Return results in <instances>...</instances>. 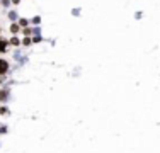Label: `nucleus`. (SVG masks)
I'll list each match as a JSON object with an SVG mask.
<instances>
[{
    "instance_id": "f257e3e1",
    "label": "nucleus",
    "mask_w": 160,
    "mask_h": 153,
    "mask_svg": "<svg viewBox=\"0 0 160 153\" xmlns=\"http://www.w3.org/2000/svg\"><path fill=\"white\" fill-rule=\"evenodd\" d=\"M7 70H9V63L5 60H0V75H4Z\"/></svg>"
},
{
    "instance_id": "0eeeda50",
    "label": "nucleus",
    "mask_w": 160,
    "mask_h": 153,
    "mask_svg": "<svg viewBox=\"0 0 160 153\" xmlns=\"http://www.w3.org/2000/svg\"><path fill=\"white\" fill-rule=\"evenodd\" d=\"M41 39H43V37H41L39 34H36V37H33V41H34V43H39Z\"/></svg>"
},
{
    "instance_id": "9b49d317",
    "label": "nucleus",
    "mask_w": 160,
    "mask_h": 153,
    "mask_svg": "<svg viewBox=\"0 0 160 153\" xmlns=\"http://www.w3.org/2000/svg\"><path fill=\"white\" fill-rule=\"evenodd\" d=\"M22 43H24V44H26V46H27V44H31V39H27V37H26V39H24V41H22Z\"/></svg>"
},
{
    "instance_id": "f8f14e48",
    "label": "nucleus",
    "mask_w": 160,
    "mask_h": 153,
    "mask_svg": "<svg viewBox=\"0 0 160 153\" xmlns=\"http://www.w3.org/2000/svg\"><path fill=\"white\" fill-rule=\"evenodd\" d=\"M12 2H14V4H19V2H21V0H12Z\"/></svg>"
},
{
    "instance_id": "39448f33",
    "label": "nucleus",
    "mask_w": 160,
    "mask_h": 153,
    "mask_svg": "<svg viewBox=\"0 0 160 153\" xmlns=\"http://www.w3.org/2000/svg\"><path fill=\"white\" fill-rule=\"evenodd\" d=\"M9 19H12V21H14V19H17V14H15V12H9Z\"/></svg>"
},
{
    "instance_id": "9d476101",
    "label": "nucleus",
    "mask_w": 160,
    "mask_h": 153,
    "mask_svg": "<svg viewBox=\"0 0 160 153\" xmlns=\"http://www.w3.org/2000/svg\"><path fill=\"white\" fill-rule=\"evenodd\" d=\"M33 22H34V24H39L41 19H39V17H34V19H33Z\"/></svg>"
},
{
    "instance_id": "f03ea898",
    "label": "nucleus",
    "mask_w": 160,
    "mask_h": 153,
    "mask_svg": "<svg viewBox=\"0 0 160 153\" xmlns=\"http://www.w3.org/2000/svg\"><path fill=\"white\" fill-rule=\"evenodd\" d=\"M9 97V90H2L0 92V100H5Z\"/></svg>"
},
{
    "instance_id": "423d86ee",
    "label": "nucleus",
    "mask_w": 160,
    "mask_h": 153,
    "mask_svg": "<svg viewBox=\"0 0 160 153\" xmlns=\"http://www.w3.org/2000/svg\"><path fill=\"white\" fill-rule=\"evenodd\" d=\"M10 31H12V33H17V31H19V26L12 24V26H10Z\"/></svg>"
},
{
    "instance_id": "6e6552de",
    "label": "nucleus",
    "mask_w": 160,
    "mask_h": 153,
    "mask_svg": "<svg viewBox=\"0 0 160 153\" xmlns=\"http://www.w3.org/2000/svg\"><path fill=\"white\" fill-rule=\"evenodd\" d=\"M5 133H7V128L2 126V128H0V135H5Z\"/></svg>"
},
{
    "instance_id": "7ed1b4c3",
    "label": "nucleus",
    "mask_w": 160,
    "mask_h": 153,
    "mask_svg": "<svg viewBox=\"0 0 160 153\" xmlns=\"http://www.w3.org/2000/svg\"><path fill=\"white\" fill-rule=\"evenodd\" d=\"M0 53H5V41L0 39Z\"/></svg>"
},
{
    "instance_id": "20e7f679",
    "label": "nucleus",
    "mask_w": 160,
    "mask_h": 153,
    "mask_svg": "<svg viewBox=\"0 0 160 153\" xmlns=\"http://www.w3.org/2000/svg\"><path fill=\"white\" fill-rule=\"evenodd\" d=\"M19 24H21L22 27H26V26L29 24V21H27V19H21V21H19Z\"/></svg>"
},
{
    "instance_id": "1a4fd4ad",
    "label": "nucleus",
    "mask_w": 160,
    "mask_h": 153,
    "mask_svg": "<svg viewBox=\"0 0 160 153\" xmlns=\"http://www.w3.org/2000/svg\"><path fill=\"white\" fill-rule=\"evenodd\" d=\"M12 44H15V46L19 44V39H17V37H12Z\"/></svg>"
}]
</instances>
